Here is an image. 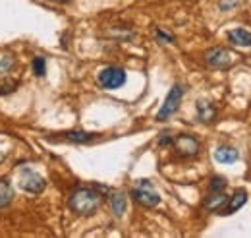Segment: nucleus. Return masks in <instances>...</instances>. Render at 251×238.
<instances>
[{"instance_id":"5","label":"nucleus","mask_w":251,"mask_h":238,"mask_svg":"<svg viewBox=\"0 0 251 238\" xmlns=\"http://www.w3.org/2000/svg\"><path fill=\"white\" fill-rule=\"evenodd\" d=\"M205 62L207 66L211 68H217V70H224V68H230L234 62H236V55L228 49H222V47H215L211 51L205 53Z\"/></svg>"},{"instance_id":"20","label":"nucleus","mask_w":251,"mask_h":238,"mask_svg":"<svg viewBox=\"0 0 251 238\" xmlns=\"http://www.w3.org/2000/svg\"><path fill=\"white\" fill-rule=\"evenodd\" d=\"M155 37H157L160 43H172V41H174V37H172L170 33H164L162 30L155 31Z\"/></svg>"},{"instance_id":"15","label":"nucleus","mask_w":251,"mask_h":238,"mask_svg":"<svg viewBox=\"0 0 251 238\" xmlns=\"http://www.w3.org/2000/svg\"><path fill=\"white\" fill-rule=\"evenodd\" d=\"M14 198V190L8 178H0V209L6 208Z\"/></svg>"},{"instance_id":"12","label":"nucleus","mask_w":251,"mask_h":238,"mask_svg":"<svg viewBox=\"0 0 251 238\" xmlns=\"http://www.w3.org/2000/svg\"><path fill=\"white\" fill-rule=\"evenodd\" d=\"M238 151L234 148H230V146H220L217 151H215V159L219 161V163H224V165H228V163H236L238 161Z\"/></svg>"},{"instance_id":"22","label":"nucleus","mask_w":251,"mask_h":238,"mask_svg":"<svg viewBox=\"0 0 251 238\" xmlns=\"http://www.w3.org/2000/svg\"><path fill=\"white\" fill-rule=\"evenodd\" d=\"M234 6H238V0H220L219 2V8L222 12H226V10L234 8Z\"/></svg>"},{"instance_id":"17","label":"nucleus","mask_w":251,"mask_h":238,"mask_svg":"<svg viewBox=\"0 0 251 238\" xmlns=\"http://www.w3.org/2000/svg\"><path fill=\"white\" fill-rule=\"evenodd\" d=\"M224 188H226V180L222 177H213L209 182V192H224Z\"/></svg>"},{"instance_id":"4","label":"nucleus","mask_w":251,"mask_h":238,"mask_svg":"<svg viewBox=\"0 0 251 238\" xmlns=\"http://www.w3.org/2000/svg\"><path fill=\"white\" fill-rule=\"evenodd\" d=\"M182 97H184V88L180 84L172 86V89L168 91L166 99H164V105L160 107V111L157 113V120H166L170 119L178 109H180V103H182Z\"/></svg>"},{"instance_id":"24","label":"nucleus","mask_w":251,"mask_h":238,"mask_svg":"<svg viewBox=\"0 0 251 238\" xmlns=\"http://www.w3.org/2000/svg\"><path fill=\"white\" fill-rule=\"evenodd\" d=\"M54 2H62V0H54Z\"/></svg>"},{"instance_id":"3","label":"nucleus","mask_w":251,"mask_h":238,"mask_svg":"<svg viewBox=\"0 0 251 238\" xmlns=\"http://www.w3.org/2000/svg\"><path fill=\"white\" fill-rule=\"evenodd\" d=\"M126 80H127L126 72L118 66H106L99 72V84L104 89H118L124 86Z\"/></svg>"},{"instance_id":"23","label":"nucleus","mask_w":251,"mask_h":238,"mask_svg":"<svg viewBox=\"0 0 251 238\" xmlns=\"http://www.w3.org/2000/svg\"><path fill=\"white\" fill-rule=\"evenodd\" d=\"M2 161H4V153L0 151V163H2Z\"/></svg>"},{"instance_id":"10","label":"nucleus","mask_w":251,"mask_h":238,"mask_svg":"<svg viewBox=\"0 0 251 238\" xmlns=\"http://www.w3.org/2000/svg\"><path fill=\"white\" fill-rule=\"evenodd\" d=\"M228 41L236 47H251V33L242 28H236L228 33Z\"/></svg>"},{"instance_id":"9","label":"nucleus","mask_w":251,"mask_h":238,"mask_svg":"<svg viewBox=\"0 0 251 238\" xmlns=\"http://www.w3.org/2000/svg\"><path fill=\"white\" fill-rule=\"evenodd\" d=\"M197 119L205 124L213 122L217 119V109L215 105H211L209 101H197Z\"/></svg>"},{"instance_id":"14","label":"nucleus","mask_w":251,"mask_h":238,"mask_svg":"<svg viewBox=\"0 0 251 238\" xmlns=\"http://www.w3.org/2000/svg\"><path fill=\"white\" fill-rule=\"evenodd\" d=\"M228 202V198L224 196V192H209V196L205 198V208L209 211H217Z\"/></svg>"},{"instance_id":"19","label":"nucleus","mask_w":251,"mask_h":238,"mask_svg":"<svg viewBox=\"0 0 251 238\" xmlns=\"http://www.w3.org/2000/svg\"><path fill=\"white\" fill-rule=\"evenodd\" d=\"M18 82H8V84H0V95H8V93H14L18 89Z\"/></svg>"},{"instance_id":"13","label":"nucleus","mask_w":251,"mask_h":238,"mask_svg":"<svg viewBox=\"0 0 251 238\" xmlns=\"http://www.w3.org/2000/svg\"><path fill=\"white\" fill-rule=\"evenodd\" d=\"M66 140L74 142V144H89L97 138V134H89V132H83V130H70L64 134Z\"/></svg>"},{"instance_id":"21","label":"nucleus","mask_w":251,"mask_h":238,"mask_svg":"<svg viewBox=\"0 0 251 238\" xmlns=\"http://www.w3.org/2000/svg\"><path fill=\"white\" fill-rule=\"evenodd\" d=\"M174 144V138L170 136V134H162L160 138H158V146L160 148H168V146H172Z\"/></svg>"},{"instance_id":"8","label":"nucleus","mask_w":251,"mask_h":238,"mask_svg":"<svg viewBox=\"0 0 251 238\" xmlns=\"http://www.w3.org/2000/svg\"><path fill=\"white\" fill-rule=\"evenodd\" d=\"M246 202H248V192H246L244 188L236 190V192H234V196L230 198L228 208L224 209V213H222V215H232V213H236L238 209H242L244 206H246Z\"/></svg>"},{"instance_id":"6","label":"nucleus","mask_w":251,"mask_h":238,"mask_svg":"<svg viewBox=\"0 0 251 238\" xmlns=\"http://www.w3.org/2000/svg\"><path fill=\"white\" fill-rule=\"evenodd\" d=\"M20 186H22V190H25L29 194H41L47 188V180L43 178L39 173L31 171V169H24L22 171Z\"/></svg>"},{"instance_id":"2","label":"nucleus","mask_w":251,"mask_h":238,"mask_svg":"<svg viewBox=\"0 0 251 238\" xmlns=\"http://www.w3.org/2000/svg\"><path fill=\"white\" fill-rule=\"evenodd\" d=\"M131 196L143 208H157L160 204V196L149 180H137V184L131 190Z\"/></svg>"},{"instance_id":"1","label":"nucleus","mask_w":251,"mask_h":238,"mask_svg":"<svg viewBox=\"0 0 251 238\" xmlns=\"http://www.w3.org/2000/svg\"><path fill=\"white\" fill-rule=\"evenodd\" d=\"M100 200L102 198H100V194L95 188H77V190L72 192L68 206H70V209L75 215L89 217V215H93L95 211L100 208Z\"/></svg>"},{"instance_id":"16","label":"nucleus","mask_w":251,"mask_h":238,"mask_svg":"<svg viewBox=\"0 0 251 238\" xmlns=\"http://www.w3.org/2000/svg\"><path fill=\"white\" fill-rule=\"evenodd\" d=\"M31 66H33V74H35V76L43 78V76L47 74V60L43 59V57H35Z\"/></svg>"},{"instance_id":"11","label":"nucleus","mask_w":251,"mask_h":238,"mask_svg":"<svg viewBox=\"0 0 251 238\" xmlns=\"http://www.w3.org/2000/svg\"><path fill=\"white\" fill-rule=\"evenodd\" d=\"M110 209L116 217H122L127 209V198H126L124 192H114L110 196Z\"/></svg>"},{"instance_id":"7","label":"nucleus","mask_w":251,"mask_h":238,"mask_svg":"<svg viewBox=\"0 0 251 238\" xmlns=\"http://www.w3.org/2000/svg\"><path fill=\"white\" fill-rule=\"evenodd\" d=\"M176 151L182 155V157H193V155H197L199 153V142L193 138V136H189V134H182V136H178L176 140H174V144H172Z\"/></svg>"},{"instance_id":"18","label":"nucleus","mask_w":251,"mask_h":238,"mask_svg":"<svg viewBox=\"0 0 251 238\" xmlns=\"http://www.w3.org/2000/svg\"><path fill=\"white\" fill-rule=\"evenodd\" d=\"M14 66H16V60L12 59V57H2V59H0V76L8 74Z\"/></svg>"}]
</instances>
